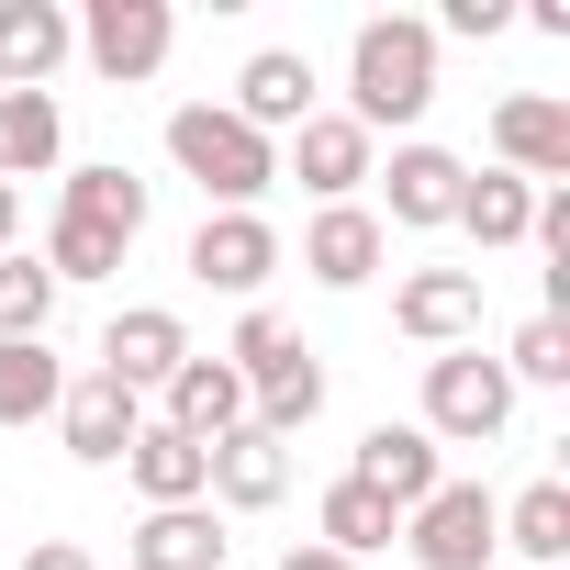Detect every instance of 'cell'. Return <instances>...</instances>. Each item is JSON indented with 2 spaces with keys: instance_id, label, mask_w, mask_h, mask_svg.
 Returning a JSON list of instances; mask_svg holds the SVG:
<instances>
[{
  "instance_id": "cell-1",
  "label": "cell",
  "mask_w": 570,
  "mask_h": 570,
  "mask_svg": "<svg viewBox=\"0 0 570 570\" xmlns=\"http://www.w3.org/2000/svg\"><path fill=\"white\" fill-rule=\"evenodd\" d=\"M436 101V23L414 12H370L347 35V124L381 146V135H414Z\"/></svg>"
},
{
  "instance_id": "cell-2",
  "label": "cell",
  "mask_w": 570,
  "mask_h": 570,
  "mask_svg": "<svg viewBox=\"0 0 570 570\" xmlns=\"http://www.w3.org/2000/svg\"><path fill=\"white\" fill-rule=\"evenodd\" d=\"M157 146H168V168L202 190V213H257V202L279 190V146H268V135H246L224 101H179Z\"/></svg>"
},
{
  "instance_id": "cell-3",
  "label": "cell",
  "mask_w": 570,
  "mask_h": 570,
  "mask_svg": "<svg viewBox=\"0 0 570 570\" xmlns=\"http://www.w3.org/2000/svg\"><path fill=\"white\" fill-rule=\"evenodd\" d=\"M436 448H492L503 425H514V381H503V358H481V347H436L425 358V414H414Z\"/></svg>"
},
{
  "instance_id": "cell-4",
  "label": "cell",
  "mask_w": 570,
  "mask_h": 570,
  "mask_svg": "<svg viewBox=\"0 0 570 570\" xmlns=\"http://www.w3.org/2000/svg\"><path fill=\"white\" fill-rule=\"evenodd\" d=\"M403 548H414V570H492L503 559V492H481V481H436L414 514H403Z\"/></svg>"
},
{
  "instance_id": "cell-5",
  "label": "cell",
  "mask_w": 570,
  "mask_h": 570,
  "mask_svg": "<svg viewBox=\"0 0 570 570\" xmlns=\"http://www.w3.org/2000/svg\"><path fill=\"white\" fill-rule=\"evenodd\" d=\"M370 179H381V202H370V213H381V235H392V224H403V235H448V224H459V190H470V157H459V146L403 135V146H392V168H370Z\"/></svg>"
},
{
  "instance_id": "cell-6",
  "label": "cell",
  "mask_w": 570,
  "mask_h": 570,
  "mask_svg": "<svg viewBox=\"0 0 570 570\" xmlns=\"http://www.w3.org/2000/svg\"><path fill=\"white\" fill-rule=\"evenodd\" d=\"M168 46H179V12H168V0H90V12H79V57H90L112 90H146V79L168 68Z\"/></svg>"
},
{
  "instance_id": "cell-7",
  "label": "cell",
  "mask_w": 570,
  "mask_h": 570,
  "mask_svg": "<svg viewBox=\"0 0 570 570\" xmlns=\"http://www.w3.org/2000/svg\"><path fill=\"white\" fill-rule=\"evenodd\" d=\"M179 268L202 279V292H224V303H257L268 268H279V224H268V213H202Z\"/></svg>"
},
{
  "instance_id": "cell-8",
  "label": "cell",
  "mask_w": 570,
  "mask_h": 570,
  "mask_svg": "<svg viewBox=\"0 0 570 570\" xmlns=\"http://www.w3.org/2000/svg\"><path fill=\"white\" fill-rule=\"evenodd\" d=\"M314 90H325V79H314V57H303V46H257V57L235 68V101H224V112H235L246 135H268V146H279V135H303V124L325 112Z\"/></svg>"
},
{
  "instance_id": "cell-9",
  "label": "cell",
  "mask_w": 570,
  "mask_h": 570,
  "mask_svg": "<svg viewBox=\"0 0 570 570\" xmlns=\"http://www.w3.org/2000/svg\"><path fill=\"white\" fill-rule=\"evenodd\" d=\"M492 168H514L525 190H559V179H570V101H559V90L492 101Z\"/></svg>"
},
{
  "instance_id": "cell-10",
  "label": "cell",
  "mask_w": 570,
  "mask_h": 570,
  "mask_svg": "<svg viewBox=\"0 0 570 570\" xmlns=\"http://www.w3.org/2000/svg\"><path fill=\"white\" fill-rule=\"evenodd\" d=\"M392 325L436 358V347H481V268H403L392 279Z\"/></svg>"
},
{
  "instance_id": "cell-11",
  "label": "cell",
  "mask_w": 570,
  "mask_h": 570,
  "mask_svg": "<svg viewBox=\"0 0 570 570\" xmlns=\"http://www.w3.org/2000/svg\"><path fill=\"white\" fill-rule=\"evenodd\" d=\"M179 358H190V325H179L168 303H124V314L101 325V358H90V370H101V381H124V392L146 403V392H168V370H179Z\"/></svg>"
},
{
  "instance_id": "cell-12",
  "label": "cell",
  "mask_w": 570,
  "mask_h": 570,
  "mask_svg": "<svg viewBox=\"0 0 570 570\" xmlns=\"http://www.w3.org/2000/svg\"><path fill=\"white\" fill-rule=\"evenodd\" d=\"M381 257H392V235H381L370 202H325V213L303 224V279H314V292H370Z\"/></svg>"
},
{
  "instance_id": "cell-13",
  "label": "cell",
  "mask_w": 570,
  "mask_h": 570,
  "mask_svg": "<svg viewBox=\"0 0 570 570\" xmlns=\"http://www.w3.org/2000/svg\"><path fill=\"white\" fill-rule=\"evenodd\" d=\"M370 168H381V146H370L347 112H314L292 146H279V179H303V190H314V213H325V202H358V190H370Z\"/></svg>"
},
{
  "instance_id": "cell-14",
  "label": "cell",
  "mask_w": 570,
  "mask_h": 570,
  "mask_svg": "<svg viewBox=\"0 0 570 570\" xmlns=\"http://www.w3.org/2000/svg\"><path fill=\"white\" fill-rule=\"evenodd\" d=\"M135 425H146V403H135L124 381H101V370H68V403H57V436H68V459H79V470H124Z\"/></svg>"
},
{
  "instance_id": "cell-15",
  "label": "cell",
  "mask_w": 570,
  "mask_h": 570,
  "mask_svg": "<svg viewBox=\"0 0 570 570\" xmlns=\"http://www.w3.org/2000/svg\"><path fill=\"white\" fill-rule=\"evenodd\" d=\"M347 481H370V492H381L392 514H414V503H425V492L448 481V448H436L425 425H392V414H381V425L358 436V459H347Z\"/></svg>"
},
{
  "instance_id": "cell-16",
  "label": "cell",
  "mask_w": 570,
  "mask_h": 570,
  "mask_svg": "<svg viewBox=\"0 0 570 570\" xmlns=\"http://www.w3.org/2000/svg\"><path fill=\"white\" fill-rule=\"evenodd\" d=\"M68 57H79L68 0H0V90H46Z\"/></svg>"
},
{
  "instance_id": "cell-17",
  "label": "cell",
  "mask_w": 570,
  "mask_h": 570,
  "mask_svg": "<svg viewBox=\"0 0 570 570\" xmlns=\"http://www.w3.org/2000/svg\"><path fill=\"white\" fill-rule=\"evenodd\" d=\"M279 492H292V448H279V436H257V425L213 436V481H202V503H224V514H268Z\"/></svg>"
},
{
  "instance_id": "cell-18",
  "label": "cell",
  "mask_w": 570,
  "mask_h": 570,
  "mask_svg": "<svg viewBox=\"0 0 570 570\" xmlns=\"http://www.w3.org/2000/svg\"><path fill=\"white\" fill-rule=\"evenodd\" d=\"M57 213H68V224H90V235H112V246H135V235H146V213H157V190H146L135 168L90 157V168H68V179H57Z\"/></svg>"
},
{
  "instance_id": "cell-19",
  "label": "cell",
  "mask_w": 570,
  "mask_h": 570,
  "mask_svg": "<svg viewBox=\"0 0 570 570\" xmlns=\"http://www.w3.org/2000/svg\"><path fill=\"white\" fill-rule=\"evenodd\" d=\"M157 403H168L157 425H179L190 448H213V436H235V425H246V381H235L224 358H202V347L168 370V392H157Z\"/></svg>"
},
{
  "instance_id": "cell-20",
  "label": "cell",
  "mask_w": 570,
  "mask_h": 570,
  "mask_svg": "<svg viewBox=\"0 0 570 570\" xmlns=\"http://www.w3.org/2000/svg\"><path fill=\"white\" fill-rule=\"evenodd\" d=\"M124 481L146 492V514H168V503H202V481H213V448H190L179 425H135V448H124Z\"/></svg>"
},
{
  "instance_id": "cell-21",
  "label": "cell",
  "mask_w": 570,
  "mask_h": 570,
  "mask_svg": "<svg viewBox=\"0 0 570 570\" xmlns=\"http://www.w3.org/2000/svg\"><path fill=\"white\" fill-rule=\"evenodd\" d=\"M57 157H68V112H57V90H0V190L57 179Z\"/></svg>"
},
{
  "instance_id": "cell-22",
  "label": "cell",
  "mask_w": 570,
  "mask_h": 570,
  "mask_svg": "<svg viewBox=\"0 0 570 570\" xmlns=\"http://www.w3.org/2000/svg\"><path fill=\"white\" fill-rule=\"evenodd\" d=\"M525 224H537V190H525L514 168H470V190H459V235H470L481 257H503V246H525Z\"/></svg>"
},
{
  "instance_id": "cell-23",
  "label": "cell",
  "mask_w": 570,
  "mask_h": 570,
  "mask_svg": "<svg viewBox=\"0 0 570 570\" xmlns=\"http://www.w3.org/2000/svg\"><path fill=\"white\" fill-rule=\"evenodd\" d=\"M314 537H325L336 559H370V548H392V537H403V514H392L370 481H347V470H336V481H325V503H314Z\"/></svg>"
},
{
  "instance_id": "cell-24",
  "label": "cell",
  "mask_w": 570,
  "mask_h": 570,
  "mask_svg": "<svg viewBox=\"0 0 570 570\" xmlns=\"http://www.w3.org/2000/svg\"><path fill=\"white\" fill-rule=\"evenodd\" d=\"M503 548L525 570H570V481H525L503 503Z\"/></svg>"
},
{
  "instance_id": "cell-25",
  "label": "cell",
  "mask_w": 570,
  "mask_h": 570,
  "mask_svg": "<svg viewBox=\"0 0 570 570\" xmlns=\"http://www.w3.org/2000/svg\"><path fill=\"white\" fill-rule=\"evenodd\" d=\"M135 570H224V525L213 503H168L135 525Z\"/></svg>"
},
{
  "instance_id": "cell-26",
  "label": "cell",
  "mask_w": 570,
  "mask_h": 570,
  "mask_svg": "<svg viewBox=\"0 0 570 570\" xmlns=\"http://www.w3.org/2000/svg\"><path fill=\"white\" fill-rule=\"evenodd\" d=\"M213 358H224V370L257 392V381H279V370H292V358H314V347H303V325L279 314V303H246V314H235V336H224Z\"/></svg>"
},
{
  "instance_id": "cell-27",
  "label": "cell",
  "mask_w": 570,
  "mask_h": 570,
  "mask_svg": "<svg viewBox=\"0 0 570 570\" xmlns=\"http://www.w3.org/2000/svg\"><path fill=\"white\" fill-rule=\"evenodd\" d=\"M314 414H325V358H292L279 381H257V392H246V425H257V436H279V448L314 436Z\"/></svg>"
},
{
  "instance_id": "cell-28",
  "label": "cell",
  "mask_w": 570,
  "mask_h": 570,
  "mask_svg": "<svg viewBox=\"0 0 570 570\" xmlns=\"http://www.w3.org/2000/svg\"><path fill=\"white\" fill-rule=\"evenodd\" d=\"M68 403V358L35 336V347H0V425H46Z\"/></svg>"
},
{
  "instance_id": "cell-29",
  "label": "cell",
  "mask_w": 570,
  "mask_h": 570,
  "mask_svg": "<svg viewBox=\"0 0 570 570\" xmlns=\"http://www.w3.org/2000/svg\"><path fill=\"white\" fill-rule=\"evenodd\" d=\"M57 325V279H46V257H0V347H35Z\"/></svg>"
},
{
  "instance_id": "cell-30",
  "label": "cell",
  "mask_w": 570,
  "mask_h": 570,
  "mask_svg": "<svg viewBox=\"0 0 570 570\" xmlns=\"http://www.w3.org/2000/svg\"><path fill=\"white\" fill-rule=\"evenodd\" d=\"M503 381H514V392H570V325H559V314H525V325L503 336Z\"/></svg>"
},
{
  "instance_id": "cell-31",
  "label": "cell",
  "mask_w": 570,
  "mask_h": 570,
  "mask_svg": "<svg viewBox=\"0 0 570 570\" xmlns=\"http://www.w3.org/2000/svg\"><path fill=\"white\" fill-rule=\"evenodd\" d=\"M124 257L135 246H112V235H90V224H46V279H57V292H68V279H124Z\"/></svg>"
},
{
  "instance_id": "cell-32",
  "label": "cell",
  "mask_w": 570,
  "mask_h": 570,
  "mask_svg": "<svg viewBox=\"0 0 570 570\" xmlns=\"http://www.w3.org/2000/svg\"><path fill=\"white\" fill-rule=\"evenodd\" d=\"M514 23V0H448V12H436V35H470V46H492Z\"/></svg>"
},
{
  "instance_id": "cell-33",
  "label": "cell",
  "mask_w": 570,
  "mask_h": 570,
  "mask_svg": "<svg viewBox=\"0 0 570 570\" xmlns=\"http://www.w3.org/2000/svg\"><path fill=\"white\" fill-rule=\"evenodd\" d=\"M23 570H101V559H90L79 537H35V548H23Z\"/></svg>"
},
{
  "instance_id": "cell-34",
  "label": "cell",
  "mask_w": 570,
  "mask_h": 570,
  "mask_svg": "<svg viewBox=\"0 0 570 570\" xmlns=\"http://www.w3.org/2000/svg\"><path fill=\"white\" fill-rule=\"evenodd\" d=\"M279 570H358V559H336L325 537H292V548H279Z\"/></svg>"
},
{
  "instance_id": "cell-35",
  "label": "cell",
  "mask_w": 570,
  "mask_h": 570,
  "mask_svg": "<svg viewBox=\"0 0 570 570\" xmlns=\"http://www.w3.org/2000/svg\"><path fill=\"white\" fill-rule=\"evenodd\" d=\"M12 235H23V190H0V257H12Z\"/></svg>"
}]
</instances>
